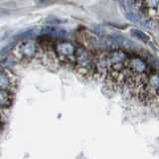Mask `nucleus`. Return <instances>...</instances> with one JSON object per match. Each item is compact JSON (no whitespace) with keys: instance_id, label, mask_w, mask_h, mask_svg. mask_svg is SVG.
I'll return each instance as SVG.
<instances>
[{"instance_id":"nucleus-1","label":"nucleus","mask_w":159,"mask_h":159,"mask_svg":"<svg viewBox=\"0 0 159 159\" xmlns=\"http://www.w3.org/2000/svg\"><path fill=\"white\" fill-rule=\"evenodd\" d=\"M139 96L141 99L150 103L159 102V75L153 74L139 88Z\"/></svg>"},{"instance_id":"nucleus-2","label":"nucleus","mask_w":159,"mask_h":159,"mask_svg":"<svg viewBox=\"0 0 159 159\" xmlns=\"http://www.w3.org/2000/svg\"><path fill=\"white\" fill-rule=\"evenodd\" d=\"M75 63H76L79 72L84 75H91L96 70V64H94L93 56L89 54V52L83 48L77 50Z\"/></svg>"},{"instance_id":"nucleus-3","label":"nucleus","mask_w":159,"mask_h":159,"mask_svg":"<svg viewBox=\"0 0 159 159\" xmlns=\"http://www.w3.org/2000/svg\"><path fill=\"white\" fill-rule=\"evenodd\" d=\"M54 49H55V53H56V57L59 60H61L63 63H68V64L75 63L77 49L74 44L67 41H60L56 43Z\"/></svg>"},{"instance_id":"nucleus-4","label":"nucleus","mask_w":159,"mask_h":159,"mask_svg":"<svg viewBox=\"0 0 159 159\" xmlns=\"http://www.w3.org/2000/svg\"><path fill=\"white\" fill-rule=\"evenodd\" d=\"M16 55L19 60L22 61H31L37 56L38 53V45L34 41L31 40H27V41H23L20 43L16 47Z\"/></svg>"},{"instance_id":"nucleus-5","label":"nucleus","mask_w":159,"mask_h":159,"mask_svg":"<svg viewBox=\"0 0 159 159\" xmlns=\"http://www.w3.org/2000/svg\"><path fill=\"white\" fill-rule=\"evenodd\" d=\"M14 75L6 69H0V89H7L12 92L15 87Z\"/></svg>"},{"instance_id":"nucleus-6","label":"nucleus","mask_w":159,"mask_h":159,"mask_svg":"<svg viewBox=\"0 0 159 159\" xmlns=\"http://www.w3.org/2000/svg\"><path fill=\"white\" fill-rule=\"evenodd\" d=\"M111 39V42L118 47L125 48V49H131L135 47V44H134L131 40L127 39L126 37H123L121 35H112Z\"/></svg>"},{"instance_id":"nucleus-7","label":"nucleus","mask_w":159,"mask_h":159,"mask_svg":"<svg viewBox=\"0 0 159 159\" xmlns=\"http://www.w3.org/2000/svg\"><path fill=\"white\" fill-rule=\"evenodd\" d=\"M13 103V93L7 89H0V108H9Z\"/></svg>"},{"instance_id":"nucleus-8","label":"nucleus","mask_w":159,"mask_h":159,"mask_svg":"<svg viewBox=\"0 0 159 159\" xmlns=\"http://www.w3.org/2000/svg\"><path fill=\"white\" fill-rule=\"evenodd\" d=\"M131 33H132L133 36H135L136 38H138L139 40H141V41H143V42H148L149 40H150V38H149L145 33H143L142 31H140V30L133 29L131 31Z\"/></svg>"},{"instance_id":"nucleus-9","label":"nucleus","mask_w":159,"mask_h":159,"mask_svg":"<svg viewBox=\"0 0 159 159\" xmlns=\"http://www.w3.org/2000/svg\"><path fill=\"white\" fill-rule=\"evenodd\" d=\"M148 4L150 5V7L156 8L159 4V0H148Z\"/></svg>"},{"instance_id":"nucleus-10","label":"nucleus","mask_w":159,"mask_h":159,"mask_svg":"<svg viewBox=\"0 0 159 159\" xmlns=\"http://www.w3.org/2000/svg\"><path fill=\"white\" fill-rule=\"evenodd\" d=\"M36 1L39 4H47V3H51L54 0H36Z\"/></svg>"},{"instance_id":"nucleus-11","label":"nucleus","mask_w":159,"mask_h":159,"mask_svg":"<svg viewBox=\"0 0 159 159\" xmlns=\"http://www.w3.org/2000/svg\"><path fill=\"white\" fill-rule=\"evenodd\" d=\"M1 116H2V114H1V108H0V119H1Z\"/></svg>"}]
</instances>
